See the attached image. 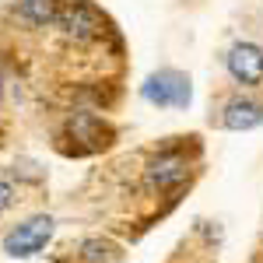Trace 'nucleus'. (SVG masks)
<instances>
[{
	"label": "nucleus",
	"instance_id": "2",
	"mask_svg": "<svg viewBox=\"0 0 263 263\" xmlns=\"http://www.w3.org/2000/svg\"><path fill=\"white\" fill-rule=\"evenodd\" d=\"M53 232H57V218L53 214H35L28 221L14 224L4 235V253L14 256V260H28V256H35V253L46 249V242L53 239Z\"/></svg>",
	"mask_w": 263,
	"mask_h": 263
},
{
	"label": "nucleus",
	"instance_id": "9",
	"mask_svg": "<svg viewBox=\"0 0 263 263\" xmlns=\"http://www.w3.org/2000/svg\"><path fill=\"white\" fill-rule=\"evenodd\" d=\"M78 256H81V263H109L116 260V246L105 242V239H84Z\"/></svg>",
	"mask_w": 263,
	"mask_h": 263
},
{
	"label": "nucleus",
	"instance_id": "3",
	"mask_svg": "<svg viewBox=\"0 0 263 263\" xmlns=\"http://www.w3.org/2000/svg\"><path fill=\"white\" fill-rule=\"evenodd\" d=\"M141 95L151 102V105H158V109H186L190 99H193V88H190V78H186L182 70L165 67V70H155V74L144 81Z\"/></svg>",
	"mask_w": 263,
	"mask_h": 263
},
{
	"label": "nucleus",
	"instance_id": "8",
	"mask_svg": "<svg viewBox=\"0 0 263 263\" xmlns=\"http://www.w3.org/2000/svg\"><path fill=\"white\" fill-rule=\"evenodd\" d=\"M21 18L32 21V25H57V14H60V0H21Z\"/></svg>",
	"mask_w": 263,
	"mask_h": 263
},
{
	"label": "nucleus",
	"instance_id": "1",
	"mask_svg": "<svg viewBox=\"0 0 263 263\" xmlns=\"http://www.w3.org/2000/svg\"><path fill=\"white\" fill-rule=\"evenodd\" d=\"M57 25L63 28V35L74 42H95L105 35V14L91 0H60Z\"/></svg>",
	"mask_w": 263,
	"mask_h": 263
},
{
	"label": "nucleus",
	"instance_id": "6",
	"mask_svg": "<svg viewBox=\"0 0 263 263\" xmlns=\"http://www.w3.org/2000/svg\"><path fill=\"white\" fill-rule=\"evenodd\" d=\"M186 172H190V165H186V158H182L179 151H162L158 158H151L147 162V186L151 190H176L179 182H186Z\"/></svg>",
	"mask_w": 263,
	"mask_h": 263
},
{
	"label": "nucleus",
	"instance_id": "10",
	"mask_svg": "<svg viewBox=\"0 0 263 263\" xmlns=\"http://www.w3.org/2000/svg\"><path fill=\"white\" fill-rule=\"evenodd\" d=\"M11 203H14V186H11L7 179H0V214H4Z\"/></svg>",
	"mask_w": 263,
	"mask_h": 263
},
{
	"label": "nucleus",
	"instance_id": "4",
	"mask_svg": "<svg viewBox=\"0 0 263 263\" xmlns=\"http://www.w3.org/2000/svg\"><path fill=\"white\" fill-rule=\"evenodd\" d=\"M63 130H67V141H78L74 144L78 155L99 151V147L109 144V130H105V123H102L95 112H70Z\"/></svg>",
	"mask_w": 263,
	"mask_h": 263
},
{
	"label": "nucleus",
	"instance_id": "5",
	"mask_svg": "<svg viewBox=\"0 0 263 263\" xmlns=\"http://www.w3.org/2000/svg\"><path fill=\"white\" fill-rule=\"evenodd\" d=\"M228 74L239 84H263V49L253 46V42H235L228 49Z\"/></svg>",
	"mask_w": 263,
	"mask_h": 263
},
{
	"label": "nucleus",
	"instance_id": "7",
	"mask_svg": "<svg viewBox=\"0 0 263 263\" xmlns=\"http://www.w3.org/2000/svg\"><path fill=\"white\" fill-rule=\"evenodd\" d=\"M221 123L228 130H253V126H260L263 123V105L253 99H242V95H235V99L224 105V116Z\"/></svg>",
	"mask_w": 263,
	"mask_h": 263
}]
</instances>
